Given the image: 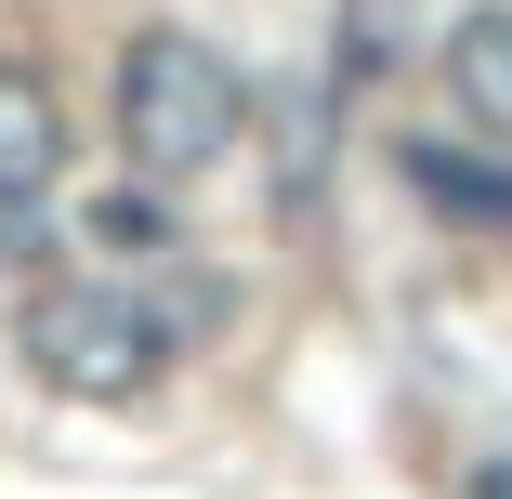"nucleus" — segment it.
I'll use <instances>...</instances> for the list:
<instances>
[{
	"mask_svg": "<svg viewBox=\"0 0 512 499\" xmlns=\"http://www.w3.org/2000/svg\"><path fill=\"white\" fill-rule=\"evenodd\" d=\"M394 171L421 184V197H434L447 224H486V237L512 224V158H473V145H407Z\"/></svg>",
	"mask_w": 512,
	"mask_h": 499,
	"instance_id": "nucleus-5",
	"label": "nucleus"
},
{
	"mask_svg": "<svg viewBox=\"0 0 512 499\" xmlns=\"http://www.w3.org/2000/svg\"><path fill=\"white\" fill-rule=\"evenodd\" d=\"M92 237H106V250H158V211H145V197H92Z\"/></svg>",
	"mask_w": 512,
	"mask_h": 499,
	"instance_id": "nucleus-6",
	"label": "nucleus"
},
{
	"mask_svg": "<svg viewBox=\"0 0 512 499\" xmlns=\"http://www.w3.org/2000/svg\"><path fill=\"white\" fill-rule=\"evenodd\" d=\"M460 499H512V460H473V473H460Z\"/></svg>",
	"mask_w": 512,
	"mask_h": 499,
	"instance_id": "nucleus-7",
	"label": "nucleus"
},
{
	"mask_svg": "<svg viewBox=\"0 0 512 499\" xmlns=\"http://www.w3.org/2000/svg\"><path fill=\"white\" fill-rule=\"evenodd\" d=\"M14 355L79 408H145L158 368H171V316L119 276H40L27 316H14Z\"/></svg>",
	"mask_w": 512,
	"mask_h": 499,
	"instance_id": "nucleus-1",
	"label": "nucleus"
},
{
	"mask_svg": "<svg viewBox=\"0 0 512 499\" xmlns=\"http://www.w3.org/2000/svg\"><path fill=\"white\" fill-rule=\"evenodd\" d=\"M250 119V92L224 66V40H197V27H132L119 40V145L145 184H197Z\"/></svg>",
	"mask_w": 512,
	"mask_h": 499,
	"instance_id": "nucleus-2",
	"label": "nucleus"
},
{
	"mask_svg": "<svg viewBox=\"0 0 512 499\" xmlns=\"http://www.w3.org/2000/svg\"><path fill=\"white\" fill-rule=\"evenodd\" d=\"M27 250H40V237H27V211H0V263H27Z\"/></svg>",
	"mask_w": 512,
	"mask_h": 499,
	"instance_id": "nucleus-8",
	"label": "nucleus"
},
{
	"mask_svg": "<svg viewBox=\"0 0 512 499\" xmlns=\"http://www.w3.org/2000/svg\"><path fill=\"white\" fill-rule=\"evenodd\" d=\"M53 171H66V92L0 53V211H40Z\"/></svg>",
	"mask_w": 512,
	"mask_h": 499,
	"instance_id": "nucleus-3",
	"label": "nucleus"
},
{
	"mask_svg": "<svg viewBox=\"0 0 512 499\" xmlns=\"http://www.w3.org/2000/svg\"><path fill=\"white\" fill-rule=\"evenodd\" d=\"M447 106L512 158V0H486V14L447 27Z\"/></svg>",
	"mask_w": 512,
	"mask_h": 499,
	"instance_id": "nucleus-4",
	"label": "nucleus"
}]
</instances>
